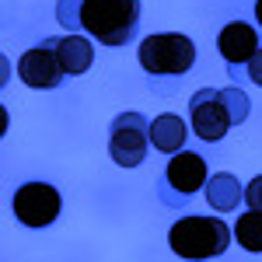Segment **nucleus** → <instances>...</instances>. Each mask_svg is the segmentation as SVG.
Wrapping results in <instances>:
<instances>
[{"label":"nucleus","instance_id":"1","mask_svg":"<svg viewBox=\"0 0 262 262\" xmlns=\"http://www.w3.org/2000/svg\"><path fill=\"white\" fill-rule=\"evenodd\" d=\"M140 28V0H84L81 32L101 46H126Z\"/></svg>","mask_w":262,"mask_h":262},{"label":"nucleus","instance_id":"2","mask_svg":"<svg viewBox=\"0 0 262 262\" xmlns=\"http://www.w3.org/2000/svg\"><path fill=\"white\" fill-rule=\"evenodd\" d=\"M231 238H234V231H231L221 217H182V221H175L171 231H168L171 252L185 262L217 259V255L227 252Z\"/></svg>","mask_w":262,"mask_h":262},{"label":"nucleus","instance_id":"3","mask_svg":"<svg viewBox=\"0 0 262 262\" xmlns=\"http://www.w3.org/2000/svg\"><path fill=\"white\" fill-rule=\"evenodd\" d=\"M137 60L154 77H179L185 70H192L196 46H192V39H185L179 32H161V35H147L140 42Z\"/></svg>","mask_w":262,"mask_h":262},{"label":"nucleus","instance_id":"4","mask_svg":"<svg viewBox=\"0 0 262 262\" xmlns=\"http://www.w3.org/2000/svg\"><path fill=\"white\" fill-rule=\"evenodd\" d=\"M206 182H210V164L192 150H179L171 154L164 175L158 179V196L164 206H185L200 189H206Z\"/></svg>","mask_w":262,"mask_h":262},{"label":"nucleus","instance_id":"5","mask_svg":"<svg viewBox=\"0 0 262 262\" xmlns=\"http://www.w3.org/2000/svg\"><path fill=\"white\" fill-rule=\"evenodd\" d=\"M150 147V122L143 112H119L108 126V158L119 168H140Z\"/></svg>","mask_w":262,"mask_h":262},{"label":"nucleus","instance_id":"6","mask_svg":"<svg viewBox=\"0 0 262 262\" xmlns=\"http://www.w3.org/2000/svg\"><path fill=\"white\" fill-rule=\"evenodd\" d=\"M11 206H14V217L25 227H49L60 217L63 196H60V189L49 185V182H25V185H18Z\"/></svg>","mask_w":262,"mask_h":262},{"label":"nucleus","instance_id":"7","mask_svg":"<svg viewBox=\"0 0 262 262\" xmlns=\"http://www.w3.org/2000/svg\"><path fill=\"white\" fill-rule=\"evenodd\" d=\"M189 119H192V129L196 137L206 143H217L227 137V129L234 126L227 108L221 101V91L217 88H200L192 98H189Z\"/></svg>","mask_w":262,"mask_h":262},{"label":"nucleus","instance_id":"8","mask_svg":"<svg viewBox=\"0 0 262 262\" xmlns=\"http://www.w3.org/2000/svg\"><path fill=\"white\" fill-rule=\"evenodd\" d=\"M18 77H21V84H28V88H35V91H49V88H60L63 84L67 70H63L60 60L53 56V49L42 42V46L28 49L18 60Z\"/></svg>","mask_w":262,"mask_h":262},{"label":"nucleus","instance_id":"9","mask_svg":"<svg viewBox=\"0 0 262 262\" xmlns=\"http://www.w3.org/2000/svg\"><path fill=\"white\" fill-rule=\"evenodd\" d=\"M217 49H221V56H224L227 67H242V63H248L259 53V35H255L252 25L231 21V25H224L221 35H217Z\"/></svg>","mask_w":262,"mask_h":262},{"label":"nucleus","instance_id":"10","mask_svg":"<svg viewBox=\"0 0 262 262\" xmlns=\"http://www.w3.org/2000/svg\"><path fill=\"white\" fill-rule=\"evenodd\" d=\"M46 46L53 49V56L60 60V67L67 70V77H77V74H88L91 63H95V49L84 35H53L46 39Z\"/></svg>","mask_w":262,"mask_h":262},{"label":"nucleus","instance_id":"11","mask_svg":"<svg viewBox=\"0 0 262 262\" xmlns=\"http://www.w3.org/2000/svg\"><path fill=\"white\" fill-rule=\"evenodd\" d=\"M203 196H206V203H210L217 213H227V210H234V206L245 200V185L234 179V175L221 171V175H210Z\"/></svg>","mask_w":262,"mask_h":262},{"label":"nucleus","instance_id":"12","mask_svg":"<svg viewBox=\"0 0 262 262\" xmlns=\"http://www.w3.org/2000/svg\"><path fill=\"white\" fill-rule=\"evenodd\" d=\"M185 122L171 112H164L158 119H150V147L161 150V154H179L182 143H185Z\"/></svg>","mask_w":262,"mask_h":262},{"label":"nucleus","instance_id":"13","mask_svg":"<svg viewBox=\"0 0 262 262\" xmlns=\"http://www.w3.org/2000/svg\"><path fill=\"white\" fill-rule=\"evenodd\" d=\"M234 242L242 245L245 252H262V210H248L238 217L234 224Z\"/></svg>","mask_w":262,"mask_h":262},{"label":"nucleus","instance_id":"14","mask_svg":"<svg viewBox=\"0 0 262 262\" xmlns=\"http://www.w3.org/2000/svg\"><path fill=\"white\" fill-rule=\"evenodd\" d=\"M221 101L224 108H227V116L234 126H242L248 119V112H252V105H248V95H245L242 88H221Z\"/></svg>","mask_w":262,"mask_h":262},{"label":"nucleus","instance_id":"15","mask_svg":"<svg viewBox=\"0 0 262 262\" xmlns=\"http://www.w3.org/2000/svg\"><path fill=\"white\" fill-rule=\"evenodd\" d=\"M81 7L84 0H60L56 4V21L63 28H81Z\"/></svg>","mask_w":262,"mask_h":262},{"label":"nucleus","instance_id":"16","mask_svg":"<svg viewBox=\"0 0 262 262\" xmlns=\"http://www.w3.org/2000/svg\"><path fill=\"white\" fill-rule=\"evenodd\" d=\"M245 203H248V210H262V175L245 185Z\"/></svg>","mask_w":262,"mask_h":262},{"label":"nucleus","instance_id":"17","mask_svg":"<svg viewBox=\"0 0 262 262\" xmlns=\"http://www.w3.org/2000/svg\"><path fill=\"white\" fill-rule=\"evenodd\" d=\"M248 77H252V84H259V88H262V46H259V53L248 60Z\"/></svg>","mask_w":262,"mask_h":262},{"label":"nucleus","instance_id":"18","mask_svg":"<svg viewBox=\"0 0 262 262\" xmlns=\"http://www.w3.org/2000/svg\"><path fill=\"white\" fill-rule=\"evenodd\" d=\"M7 74H11V67H7V60H0V84H7Z\"/></svg>","mask_w":262,"mask_h":262},{"label":"nucleus","instance_id":"19","mask_svg":"<svg viewBox=\"0 0 262 262\" xmlns=\"http://www.w3.org/2000/svg\"><path fill=\"white\" fill-rule=\"evenodd\" d=\"M255 21H259V28H262V0H255Z\"/></svg>","mask_w":262,"mask_h":262}]
</instances>
